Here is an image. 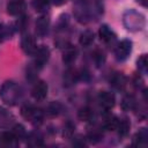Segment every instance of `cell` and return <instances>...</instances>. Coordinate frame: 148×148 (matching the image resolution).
Returning a JSON list of instances; mask_svg holds the SVG:
<instances>
[{"instance_id": "obj_4", "label": "cell", "mask_w": 148, "mask_h": 148, "mask_svg": "<svg viewBox=\"0 0 148 148\" xmlns=\"http://www.w3.org/2000/svg\"><path fill=\"white\" fill-rule=\"evenodd\" d=\"M98 101H99L101 106L104 110H110L113 108L116 98H114V95L110 91H101L98 95Z\"/></svg>"}, {"instance_id": "obj_21", "label": "cell", "mask_w": 148, "mask_h": 148, "mask_svg": "<svg viewBox=\"0 0 148 148\" xmlns=\"http://www.w3.org/2000/svg\"><path fill=\"white\" fill-rule=\"evenodd\" d=\"M138 67H139V69H140L141 72L146 73V71H147V57H146L145 54L141 56L140 59L138 60Z\"/></svg>"}, {"instance_id": "obj_7", "label": "cell", "mask_w": 148, "mask_h": 148, "mask_svg": "<svg viewBox=\"0 0 148 148\" xmlns=\"http://www.w3.org/2000/svg\"><path fill=\"white\" fill-rule=\"evenodd\" d=\"M25 9L24 0H10L7 5V12L10 15H21Z\"/></svg>"}, {"instance_id": "obj_20", "label": "cell", "mask_w": 148, "mask_h": 148, "mask_svg": "<svg viewBox=\"0 0 148 148\" xmlns=\"http://www.w3.org/2000/svg\"><path fill=\"white\" fill-rule=\"evenodd\" d=\"M134 104H135V101L132 96H127L123 99L121 102V106L124 110H130V109H133L134 108Z\"/></svg>"}, {"instance_id": "obj_19", "label": "cell", "mask_w": 148, "mask_h": 148, "mask_svg": "<svg viewBox=\"0 0 148 148\" xmlns=\"http://www.w3.org/2000/svg\"><path fill=\"white\" fill-rule=\"evenodd\" d=\"M94 61L97 66H101L105 61V56H104V52L102 50H96L94 52Z\"/></svg>"}, {"instance_id": "obj_6", "label": "cell", "mask_w": 148, "mask_h": 148, "mask_svg": "<svg viewBox=\"0 0 148 148\" xmlns=\"http://www.w3.org/2000/svg\"><path fill=\"white\" fill-rule=\"evenodd\" d=\"M47 84L44 82V81H39V82H37L35 86H34V88H32V91H31V94H32V97L36 99V101H43L45 97H46V95H47Z\"/></svg>"}, {"instance_id": "obj_18", "label": "cell", "mask_w": 148, "mask_h": 148, "mask_svg": "<svg viewBox=\"0 0 148 148\" xmlns=\"http://www.w3.org/2000/svg\"><path fill=\"white\" fill-rule=\"evenodd\" d=\"M77 117L82 121H89L91 119V117H92V111L87 106L82 108V109H80V111L77 113Z\"/></svg>"}, {"instance_id": "obj_14", "label": "cell", "mask_w": 148, "mask_h": 148, "mask_svg": "<svg viewBox=\"0 0 148 148\" xmlns=\"http://www.w3.org/2000/svg\"><path fill=\"white\" fill-rule=\"evenodd\" d=\"M147 139H148V133H147L146 128H141V130L136 133V135H135V138H134V145H135V146L146 145Z\"/></svg>"}, {"instance_id": "obj_8", "label": "cell", "mask_w": 148, "mask_h": 148, "mask_svg": "<svg viewBox=\"0 0 148 148\" xmlns=\"http://www.w3.org/2000/svg\"><path fill=\"white\" fill-rule=\"evenodd\" d=\"M21 47L22 50L28 53V54H34L37 50V46H36V42L32 36L28 35V36H24L21 40Z\"/></svg>"}, {"instance_id": "obj_2", "label": "cell", "mask_w": 148, "mask_h": 148, "mask_svg": "<svg viewBox=\"0 0 148 148\" xmlns=\"http://www.w3.org/2000/svg\"><path fill=\"white\" fill-rule=\"evenodd\" d=\"M21 114L23 118H25L27 120L34 123V124H37V121H42V118H43V113L40 112V110L34 108L32 105H24L22 106L21 109Z\"/></svg>"}, {"instance_id": "obj_12", "label": "cell", "mask_w": 148, "mask_h": 148, "mask_svg": "<svg viewBox=\"0 0 148 148\" xmlns=\"http://www.w3.org/2000/svg\"><path fill=\"white\" fill-rule=\"evenodd\" d=\"M15 140H16V136L14 135L13 132H3L0 134V146L1 147L12 146Z\"/></svg>"}, {"instance_id": "obj_1", "label": "cell", "mask_w": 148, "mask_h": 148, "mask_svg": "<svg viewBox=\"0 0 148 148\" xmlns=\"http://www.w3.org/2000/svg\"><path fill=\"white\" fill-rule=\"evenodd\" d=\"M0 96L3 99L5 103L7 104H14L17 98L20 97V90L17 86L13 82H7L2 86L0 90Z\"/></svg>"}, {"instance_id": "obj_15", "label": "cell", "mask_w": 148, "mask_h": 148, "mask_svg": "<svg viewBox=\"0 0 148 148\" xmlns=\"http://www.w3.org/2000/svg\"><path fill=\"white\" fill-rule=\"evenodd\" d=\"M118 131V134L119 136H126L128 134V131H130V123L126 120V119H123V120H119L118 123V126L116 128Z\"/></svg>"}, {"instance_id": "obj_24", "label": "cell", "mask_w": 148, "mask_h": 148, "mask_svg": "<svg viewBox=\"0 0 148 148\" xmlns=\"http://www.w3.org/2000/svg\"><path fill=\"white\" fill-rule=\"evenodd\" d=\"M74 133V125L72 123H67L64 127V136H72V134Z\"/></svg>"}, {"instance_id": "obj_5", "label": "cell", "mask_w": 148, "mask_h": 148, "mask_svg": "<svg viewBox=\"0 0 148 148\" xmlns=\"http://www.w3.org/2000/svg\"><path fill=\"white\" fill-rule=\"evenodd\" d=\"M131 50H132V43L127 39H124L118 44L116 49V56L119 60H124L128 57V54L131 53Z\"/></svg>"}, {"instance_id": "obj_10", "label": "cell", "mask_w": 148, "mask_h": 148, "mask_svg": "<svg viewBox=\"0 0 148 148\" xmlns=\"http://www.w3.org/2000/svg\"><path fill=\"white\" fill-rule=\"evenodd\" d=\"M98 35H99L101 40H103L105 43H109L114 38V34L110 30V28L108 25H102L98 30Z\"/></svg>"}, {"instance_id": "obj_22", "label": "cell", "mask_w": 148, "mask_h": 148, "mask_svg": "<svg viewBox=\"0 0 148 148\" xmlns=\"http://www.w3.org/2000/svg\"><path fill=\"white\" fill-rule=\"evenodd\" d=\"M34 6L36 10H44L47 8V0H34Z\"/></svg>"}, {"instance_id": "obj_17", "label": "cell", "mask_w": 148, "mask_h": 148, "mask_svg": "<svg viewBox=\"0 0 148 148\" xmlns=\"http://www.w3.org/2000/svg\"><path fill=\"white\" fill-rule=\"evenodd\" d=\"M111 83L116 89H123V87L125 86V77L121 74H116L113 75V77L111 79Z\"/></svg>"}, {"instance_id": "obj_25", "label": "cell", "mask_w": 148, "mask_h": 148, "mask_svg": "<svg viewBox=\"0 0 148 148\" xmlns=\"http://www.w3.org/2000/svg\"><path fill=\"white\" fill-rule=\"evenodd\" d=\"M59 109H60V105L58 104V103H53V104H51L50 105V111H49V113L51 114V116H57L58 113H59Z\"/></svg>"}, {"instance_id": "obj_3", "label": "cell", "mask_w": 148, "mask_h": 148, "mask_svg": "<svg viewBox=\"0 0 148 148\" xmlns=\"http://www.w3.org/2000/svg\"><path fill=\"white\" fill-rule=\"evenodd\" d=\"M34 54H35V64L37 67L40 68L47 62V60L50 58V50L43 45V46L38 47Z\"/></svg>"}, {"instance_id": "obj_26", "label": "cell", "mask_w": 148, "mask_h": 148, "mask_svg": "<svg viewBox=\"0 0 148 148\" xmlns=\"http://www.w3.org/2000/svg\"><path fill=\"white\" fill-rule=\"evenodd\" d=\"M54 5H57V6H59V5H62L64 2H66V0H51Z\"/></svg>"}, {"instance_id": "obj_13", "label": "cell", "mask_w": 148, "mask_h": 148, "mask_svg": "<svg viewBox=\"0 0 148 148\" xmlns=\"http://www.w3.org/2000/svg\"><path fill=\"white\" fill-rule=\"evenodd\" d=\"M80 44L82 46H89L92 42H94V32L90 30H86L80 35V39H79Z\"/></svg>"}, {"instance_id": "obj_11", "label": "cell", "mask_w": 148, "mask_h": 148, "mask_svg": "<svg viewBox=\"0 0 148 148\" xmlns=\"http://www.w3.org/2000/svg\"><path fill=\"white\" fill-rule=\"evenodd\" d=\"M76 58V50L74 46H67L62 53V61L65 64H72Z\"/></svg>"}, {"instance_id": "obj_9", "label": "cell", "mask_w": 148, "mask_h": 148, "mask_svg": "<svg viewBox=\"0 0 148 148\" xmlns=\"http://www.w3.org/2000/svg\"><path fill=\"white\" fill-rule=\"evenodd\" d=\"M49 24H50L49 17L45 16V15L40 16L36 22V32H37V35H39V36L46 35L47 29H49Z\"/></svg>"}, {"instance_id": "obj_27", "label": "cell", "mask_w": 148, "mask_h": 148, "mask_svg": "<svg viewBox=\"0 0 148 148\" xmlns=\"http://www.w3.org/2000/svg\"><path fill=\"white\" fill-rule=\"evenodd\" d=\"M138 2H140L142 6H146L147 5V0H138Z\"/></svg>"}, {"instance_id": "obj_16", "label": "cell", "mask_w": 148, "mask_h": 148, "mask_svg": "<svg viewBox=\"0 0 148 148\" xmlns=\"http://www.w3.org/2000/svg\"><path fill=\"white\" fill-rule=\"evenodd\" d=\"M118 123H119V119L117 117H114V116H111L105 120L104 128L108 130V131H114L117 128V126H118Z\"/></svg>"}, {"instance_id": "obj_23", "label": "cell", "mask_w": 148, "mask_h": 148, "mask_svg": "<svg viewBox=\"0 0 148 148\" xmlns=\"http://www.w3.org/2000/svg\"><path fill=\"white\" fill-rule=\"evenodd\" d=\"M13 133H14V135L16 136V139H20V138H22V136L25 135V131H24V127H23L22 125H16V126L14 127Z\"/></svg>"}]
</instances>
